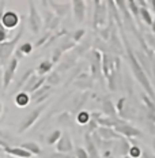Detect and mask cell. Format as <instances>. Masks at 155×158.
Returning a JSON list of instances; mask_svg holds the SVG:
<instances>
[{
  "label": "cell",
  "instance_id": "obj_1",
  "mask_svg": "<svg viewBox=\"0 0 155 158\" xmlns=\"http://www.w3.org/2000/svg\"><path fill=\"white\" fill-rule=\"evenodd\" d=\"M125 45H127L128 61H129L131 70H132V72H133V77L136 78V81L139 82V83L141 85V87L144 89V91H146V93H147L148 98H150L151 101H155V90H154L153 85H151L150 79L147 78L146 71L143 70V67H141V64H139V61H137L136 55L133 53V51H132V48L129 47V44H128V41H127V40H125Z\"/></svg>",
  "mask_w": 155,
  "mask_h": 158
},
{
  "label": "cell",
  "instance_id": "obj_2",
  "mask_svg": "<svg viewBox=\"0 0 155 158\" xmlns=\"http://www.w3.org/2000/svg\"><path fill=\"white\" fill-rule=\"evenodd\" d=\"M101 70L104 71L109 89L112 91L116 90V74L118 72V57H114V56L109 53H104L101 57Z\"/></svg>",
  "mask_w": 155,
  "mask_h": 158
},
{
  "label": "cell",
  "instance_id": "obj_3",
  "mask_svg": "<svg viewBox=\"0 0 155 158\" xmlns=\"http://www.w3.org/2000/svg\"><path fill=\"white\" fill-rule=\"evenodd\" d=\"M23 29L25 27H23V25H22L21 27H19L18 33H16L10 41H6V42H2V44H0V65H2V67H4V65L8 63L10 59L12 57L19 40H21L22 35H23Z\"/></svg>",
  "mask_w": 155,
  "mask_h": 158
},
{
  "label": "cell",
  "instance_id": "obj_4",
  "mask_svg": "<svg viewBox=\"0 0 155 158\" xmlns=\"http://www.w3.org/2000/svg\"><path fill=\"white\" fill-rule=\"evenodd\" d=\"M45 109H47V104H41V105H38L37 108H34L30 113L26 116L23 120L21 121V124H19V128H18V132L19 134H23L26 132L27 130H30V128L34 126L35 123H37V120L39 118V116L42 114V112H44Z\"/></svg>",
  "mask_w": 155,
  "mask_h": 158
},
{
  "label": "cell",
  "instance_id": "obj_5",
  "mask_svg": "<svg viewBox=\"0 0 155 158\" xmlns=\"http://www.w3.org/2000/svg\"><path fill=\"white\" fill-rule=\"evenodd\" d=\"M18 63H19V60L12 56V57L8 60V63L4 65V70H3V79H2L3 90H7L10 87L12 79L15 77V72L18 70Z\"/></svg>",
  "mask_w": 155,
  "mask_h": 158
},
{
  "label": "cell",
  "instance_id": "obj_6",
  "mask_svg": "<svg viewBox=\"0 0 155 158\" xmlns=\"http://www.w3.org/2000/svg\"><path fill=\"white\" fill-rule=\"evenodd\" d=\"M27 23H29V29L37 34L42 27V16L38 12L37 7L33 2H29V18H27Z\"/></svg>",
  "mask_w": 155,
  "mask_h": 158
},
{
  "label": "cell",
  "instance_id": "obj_7",
  "mask_svg": "<svg viewBox=\"0 0 155 158\" xmlns=\"http://www.w3.org/2000/svg\"><path fill=\"white\" fill-rule=\"evenodd\" d=\"M21 23V15L18 12L12 11V10H7L4 11V14L0 18V25L6 29V30H14L15 27H18Z\"/></svg>",
  "mask_w": 155,
  "mask_h": 158
},
{
  "label": "cell",
  "instance_id": "obj_8",
  "mask_svg": "<svg viewBox=\"0 0 155 158\" xmlns=\"http://www.w3.org/2000/svg\"><path fill=\"white\" fill-rule=\"evenodd\" d=\"M94 16H93V26L95 30H100L101 26L105 25V21H106V3H102V2H94Z\"/></svg>",
  "mask_w": 155,
  "mask_h": 158
},
{
  "label": "cell",
  "instance_id": "obj_9",
  "mask_svg": "<svg viewBox=\"0 0 155 158\" xmlns=\"http://www.w3.org/2000/svg\"><path fill=\"white\" fill-rule=\"evenodd\" d=\"M47 82V77H38L37 74H33L30 78H29V81L25 83V86L22 87L25 91V93L27 94H33L34 91H37L39 87L44 86V83Z\"/></svg>",
  "mask_w": 155,
  "mask_h": 158
},
{
  "label": "cell",
  "instance_id": "obj_10",
  "mask_svg": "<svg viewBox=\"0 0 155 158\" xmlns=\"http://www.w3.org/2000/svg\"><path fill=\"white\" fill-rule=\"evenodd\" d=\"M120 136H125V138H140L143 136V132L140 130H137L136 127H132L127 123H120L117 127L113 128Z\"/></svg>",
  "mask_w": 155,
  "mask_h": 158
},
{
  "label": "cell",
  "instance_id": "obj_11",
  "mask_svg": "<svg viewBox=\"0 0 155 158\" xmlns=\"http://www.w3.org/2000/svg\"><path fill=\"white\" fill-rule=\"evenodd\" d=\"M56 149H57V153L61 154H68L74 150V143L71 140V136L68 132H63L60 139L56 143Z\"/></svg>",
  "mask_w": 155,
  "mask_h": 158
},
{
  "label": "cell",
  "instance_id": "obj_12",
  "mask_svg": "<svg viewBox=\"0 0 155 158\" xmlns=\"http://www.w3.org/2000/svg\"><path fill=\"white\" fill-rule=\"evenodd\" d=\"M52 91V87L49 85H44L42 87H39L37 91H34L33 94H30V101L34 102L35 105H41L44 104V101L49 97V93Z\"/></svg>",
  "mask_w": 155,
  "mask_h": 158
},
{
  "label": "cell",
  "instance_id": "obj_13",
  "mask_svg": "<svg viewBox=\"0 0 155 158\" xmlns=\"http://www.w3.org/2000/svg\"><path fill=\"white\" fill-rule=\"evenodd\" d=\"M91 79H97V78H101V57L102 55L98 51H93L91 52Z\"/></svg>",
  "mask_w": 155,
  "mask_h": 158
},
{
  "label": "cell",
  "instance_id": "obj_14",
  "mask_svg": "<svg viewBox=\"0 0 155 158\" xmlns=\"http://www.w3.org/2000/svg\"><path fill=\"white\" fill-rule=\"evenodd\" d=\"M72 11H74V16L76 19L78 23H82L86 18V2L83 0H74L71 3Z\"/></svg>",
  "mask_w": 155,
  "mask_h": 158
},
{
  "label": "cell",
  "instance_id": "obj_15",
  "mask_svg": "<svg viewBox=\"0 0 155 158\" xmlns=\"http://www.w3.org/2000/svg\"><path fill=\"white\" fill-rule=\"evenodd\" d=\"M47 6H51L52 12H53L56 16L61 18V16H64L68 12L71 4L70 3H59V2H53V0H51V2H47Z\"/></svg>",
  "mask_w": 155,
  "mask_h": 158
},
{
  "label": "cell",
  "instance_id": "obj_16",
  "mask_svg": "<svg viewBox=\"0 0 155 158\" xmlns=\"http://www.w3.org/2000/svg\"><path fill=\"white\" fill-rule=\"evenodd\" d=\"M95 134L98 135L100 138L105 140H112V139H120V135H118L113 128H108V127H98Z\"/></svg>",
  "mask_w": 155,
  "mask_h": 158
},
{
  "label": "cell",
  "instance_id": "obj_17",
  "mask_svg": "<svg viewBox=\"0 0 155 158\" xmlns=\"http://www.w3.org/2000/svg\"><path fill=\"white\" fill-rule=\"evenodd\" d=\"M4 153H7L8 156L11 157H15V158H31L33 156L30 153H27L25 149L22 147H11V146H7L3 149Z\"/></svg>",
  "mask_w": 155,
  "mask_h": 158
},
{
  "label": "cell",
  "instance_id": "obj_18",
  "mask_svg": "<svg viewBox=\"0 0 155 158\" xmlns=\"http://www.w3.org/2000/svg\"><path fill=\"white\" fill-rule=\"evenodd\" d=\"M84 142H86L84 150L87 151L88 157H90V158H98L97 144H95L94 139H93V136H91V134H87V132H86V139H84Z\"/></svg>",
  "mask_w": 155,
  "mask_h": 158
},
{
  "label": "cell",
  "instance_id": "obj_19",
  "mask_svg": "<svg viewBox=\"0 0 155 158\" xmlns=\"http://www.w3.org/2000/svg\"><path fill=\"white\" fill-rule=\"evenodd\" d=\"M102 112H104V114H106L108 117H112V118L118 117L117 112H116V106H114V104L112 102L109 98H105V100L102 101Z\"/></svg>",
  "mask_w": 155,
  "mask_h": 158
},
{
  "label": "cell",
  "instance_id": "obj_20",
  "mask_svg": "<svg viewBox=\"0 0 155 158\" xmlns=\"http://www.w3.org/2000/svg\"><path fill=\"white\" fill-rule=\"evenodd\" d=\"M52 68H53V64H52V61L49 60V59H45V60H42L41 63L37 65V68H35L34 71L37 72L38 77H45L47 74H51Z\"/></svg>",
  "mask_w": 155,
  "mask_h": 158
},
{
  "label": "cell",
  "instance_id": "obj_21",
  "mask_svg": "<svg viewBox=\"0 0 155 158\" xmlns=\"http://www.w3.org/2000/svg\"><path fill=\"white\" fill-rule=\"evenodd\" d=\"M33 49H34V47H33L31 42H25V44H22L18 49H15V52H14V57H15V59H18V60H21V59L23 57V56L30 55L31 52H33Z\"/></svg>",
  "mask_w": 155,
  "mask_h": 158
},
{
  "label": "cell",
  "instance_id": "obj_22",
  "mask_svg": "<svg viewBox=\"0 0 155 158\" xmlns=\"http://www.w3.org/2000/svg\"><path fill=\"white\" fill-rule=\"evenodd\" d=\"M14 101H15V105H16V106L25 108V106H27V105L31 102V101H30V94L25 93V91H19V93L15 95Z\"/></svg>",
  "mask_w": 155,
  "mask_h": 158
},
{
  "label": "cell",
  "instance_id": "obj_23",
  "mask_svg": "<svg viewBox=\"0 0 155 158\" xmlns=\"http://www.w3.org/2000/svg\"><path fill=\"white\" fill-rule=\"evenodd\" d=\"M19 147L25 149L27 153H30L31 156H39V154H41V147H39V144L35 143V142H25Z\"/></svg>",
  "mask_w": 155,
  "mask_h": 158
},
{
  "label": "cell",
  "instance_id": "obj_24",
  "mask_svg": "<svg viewBox=\"0 0 155 158\" xmlns=\"http://www.w3.org/2000/svg\"><path fill=\"white\" fill-rule=\"evenodd\" d=\"M139 18H141V21H143L146 25H148V26H151L153 25V22H154L153 15H151V12L148 11L146 7H140L139 8Z\"/></svg>",
  "mask_w": 155,
  "mask_h": 158
},
{
  "label": "cell",
  "instance_id": "obj_25",
  "mask_svg": "<svg viewBox=\"0 0 155 158\" xmlns=\"http://www.w3.org/2000/svg\"><path fill=\"white\" fill-rule=\"evenodd\" d=\"M90 120H91V113L87 110H80L76 116V121L82 126H87L90 123Z\"/></svg>",
  "mask_w": 155,
  "mask_h": 158
},
{
  "label": "cell",
  "instance_id": "obj_26",
  "mask_svg": "<svg viewBox=\"0 0 155 158\" xmlns=\"http://www.w3.org/2000/svg\"><path fill=\"white\" fill-rule=\"evenodd\" d=\"M34 72H35V71L33 70V68H29V70L26 71L25 74L21 77V79H19V81H18V83H16V86H15V90H19V89H22V87H23V86H25V83L29 81V78H30L31 75L34 74Z\"/></svg>",
  "mask_w": 155,
  "mask_h": 158
},
{
  "label": "cell",
  "instance_id": "obj_27",
  "mask_svg": "<svg viewBox=\"0 0 155 158\" xmlns=\"http://www.w3.org/2000/svg\"><path fill=\"white\" fill-rule=\"evenodd\" d=\"M61 134H63V132H61L60 130H55V131H52V132L47 136V143H48V144H56V143H57V140L60 139Z\"/></svg>",
  "mask_w": 155,
  "mask_h": 158
},
{
  "label": "cell",
  "instance_id": "obj_28",
  "mask_svg": "<svg viewBox=\"0 0 155 158\" xmlns=\"http://www.w3.org/2000/svg\"><path fill=\"white\" fill-rule=\"evenodd\" d=\"M60 74H59L57 71H55V72H51V74H49V77L47 78V82H48V85L49 86H56V85H59L60 83Z\"/></svg>",
  "mask_w": 155,
  "mask_h": 158
},
{
  "label": "cell",
  "instance_id": "obj_29",
  "mask_svg": "<svg viewBox=\"0 0 155 158\" xmlns=\"http://www.w3.org/2000/svg\"><path fill=\"white\" fill-rule=\"evenodd\" d=\"M72 48H75V42H74V41H71V40H68V38H63L60 47H59V49H60L61 52L71 51Z\"/></svg>",
  "mask_w": 155,
  "mask_h": 158
},
{
  "label": "cell",
  "instance_id": "obj_30",
  "mask_svg": "<svg viewBox=\"0 0 155 158\" xmlns=\"http://www.w3.org/2000/svg\"><path fill=\"white\" fill-rule=\"evenodd\" d=\"M84 34H86V30H84V29H78V30H75V31L71 34V40H74V42H79L82 38H83Z\"/></svg>",
  "mask_w": 155,
  "mask_h": 158
},
{
  "label": "cell",
  "instance_id": "obj_31",
  "mask_svg": "<svg viewBox=\"0 0 155 158\" xmlns=\"http://www.w3.org/2000/svg\"><path fill=\"white\" fill-rule=\"evenodd\" d=\"M128 153H129V158H140L141 154H143L139 146H132V147H129Z\"/></svg>",
  "mask_w": 155,
  "mask_h": 158
},
{
  "label": "cell",
  "instance_id": "obj_32",
  "mask_svg": "<svg viewBox=\"0 0 155 158\" xmlns=\"http://www.w3.org/2000/svg\"><path fill=\"white\" fill-rule=\"evenodd\" d=\"M74 151H75V157L76 158H90L87 154V151L84 150V147H74Z\"/></svg>",
  "mask_w": 155,
  "mask_h": 158
},
{
  "label": "cell",
  "instance_id": "obj_33",
  "mask_svg": "<svg viewBox=\"0 0 155 158\" xmlns=\"http://www.w3.org/2000/svg\"><path fill=\"white\" fill-rule=\"evenodd\" d=\"M61 56H63V52L59 48H56L53 51V53H52V59H51L52 64H57L59 61L61 60Z\"/></svg>",
  "mask_w": 155,
  "mask_h": 158
},
{
  "label": "cell",
  "instance_id": "obj_34",
  "mask_svg": "<svg viewBox=\"0 0 155 158\" xmlns=\"http://www.w3.org/2000/svg\"><path fill=\"white\" fill-rule=\"evenodd\" d=\"M8 37H10V31L6 30V29L0 25V44H2V42L8 41Z\"/></svg>",
  "mask_w": 155,
  "mask_h": 158
},
{
  "label": "cell",
  "instance_id": "obj_35",
  "mask_svg": "<svg viewBox=\"0 0 155 158\" xmlns=\"http://www.w3.org/2000/svg\"><path fill=\"white\" fill-rule=\"evenodd\" d=\"M49 37H51V33H47V34H45V35H42V37L39 38V41L35 42V45H33V47H37V48H38V47H42V45H44V44H47V42H48Z\"/></svg>",
  "mask_w": 155,
  "mask_h": 158
},
{
  "label": "cell",
  "instance_id": "obj_36",
  "mask_svg": "<svg viewBox=\"0 0 155 158\" xmlns=\"http://www.w3.org/2000/svg\"><path fill=\"white\" fill-rule=\"evenodd\" d=\"M60 19L61 18H59V16H55V18L52 19V22L49 23L48 27L51 29V30H56V29H57V26H59V23H60Z\"/></svg>",
  "mask_w": 155,
  "mask_h": 158
},
{
  "label": "cell",
  "instance_id": "obj_37",
  "mask_svg": "<svg viewBox=\"0 0 155 158\" xmlns=\"http://www.w3.org/2000/svg\"><path fill=\"white\" fill-rule=\"evenodd\" d=\"M47 158H72L70 154H61V153H53V154H49Z\"/></svg>",
  "mask_w": 155,
  "mask_h": 158
},
{
  "label": "cell",
  "instance_id": "obj_38",
  "mask_svg": "<svg viewBox=\"0 0 155 158\" xmlns=\"http://www.w3.org/2000/svg\"><path fill=\"white\" fill-rule=\"evenodd\" d=\"M4 6H6V2H0V18L4 14Z\"/></svg>",
  "mask_w": 155,
  "mask_h": 158
},
{
  "label": "cell",
  "instance_id": "obj_39",
  "mask_svg": "<svg viewBox=\"0 0 155 158\" xmlns=\"http://www.w3.org/2000/svg\"><path fill=\"white\" fill-rule=\"evenodd\" d=\"M153 72H154V77H155V56L153 59Z\"/></svg>",
  "mask_w": 155,
  "mask_h": 158
},
{
  "label": "cell",
  "instance_id": "obj_40",
  "mask_svg": "<svg viewBox=\"0 0 155 158\" xmlns=\"http://www.w3.org/2000/svg\"><path fill=\"white\" fill-rule=\"evenodd\" d=\"M2 79H3V68L0 65V83H2Z\"/></svg>",
  "mask_w": 155,
  "mask_h": 158
},
{
  "label": "cell",
  "instance_id": "obj_41",
  "mask_svg": "<svg viewBox=\"0 0 155 158\" xmlns=\"http://www.w3.org/2000/svg\"><path fill=\"white\" fill-rule=\"evenodd\" d=\"M2 114H3V102L0 101V117H2Z\"/></svg>",
  "mask_w": 155,
  "mask_h": 158
},
{
  "label": "cell",
  "instance_id": "obj_42",
  "mask_svg": "<svg viewBox=\"0 0 155 158\" xmlns=\"http://www.w3.org/2000/svg\"><path fill=\"white\" fill-rule=\"evenodd\" d=\"M141 156H143L144 158H151V157H150V156H148V154H146V153H144V154H141Z\"/></svg>",
  "mask_w": 155,
  "mask_h": 158
},
{
  "label": "cell",
  "instance_id": "obj_43",
  "mask_svg": "<svg viewBox=\"0 0 155 158\" xmlns=\"http://www.w3.org/2000/svg\"><path fill=\"white\" fill-rule=\"evenodd\" d=\"M153 149H154V153H155V139L153 140Z\"/></svg>",
  "mask_w": 155,
  "mask_h": 158
},
{
  "label": "cell",
  "instance_id": "obj_44",
  "mask_svg": "<svg viewBox=\"0 0 155 158\" xmlns=\"http://www.w3.org/2000/svg\"><path fill=\"white\" fill-rule=\"evenodd\" d=\"M2 151H3V149H2V147H0V153H2Z\"/></svg>",
  "mask_w": 155,
  "mask_h": 158
}]
</instances>
